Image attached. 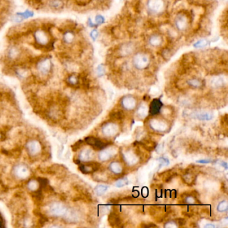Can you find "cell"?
I'll use <instances>...</instances> for the list:
<instances>
[{"label":"cell","mask_w":228,"mask_h":228,"mask_svg":"<svg viewBox=\"0 0 228 228\" xmlns=\"http://www.w3.org/2000/svg\"><path fill=\"white\" fill-rule=\"evenodd\" d=\"M33 37L34 42L33 47L37 50L45 52V48L52 40V32H49L40 28H36L33 30Z\"/></svg>","instance_id":"obj_1"},{"label":"cell","mask_w":228,"mask_h":228,"mask_svg":"<svg viewBox=\"0 0 228 228\" xmlns=\"http://www.w3.org/2000/svg\"><path fill=\"white\" fill-rule=\"evenodd\" d=\"M34 63L37 71L42 76H48L53 70V62L51 58L48 56L36 58Z\"/></svg>","instance_id":"obj_2"},{"label":"cell","mask_w":228,"mask_h":228,"mask_svg":"<svg viewBox=\"0 0 228 228\" xmlns=\"http://www.w3.org/2000/svg\"><path fill=\"white\" fill-rule=\"evenodd\" d=\"M66 207L61 202H54L49 207V213L53 217H63L67 211Z\"/></svg>","instance_id":"obj_3"},{"label":"cell","mask_w":228,"mask_h":228,"mask_svg":"<svg viewBox=\"0 0 228 228\" xmlns=\"http://www.w3.org/2000/svg\"><path fill=\"white\" fill-rule=\"evenodd\" d=\"M133 62L136 68L142 70L145 69L149 66L150 60L147 55L142 53H138L134 56Z\"/></svg>","instance_id":"obj_4"},{"label":"cell","mask_w":228,"mask_h":228,"mask_svg":"<svg viewBox=\"0 0 228 228\" xmlns=\"http://www.w3.org/2000/svg\"><path fill=\"white\" fill-rule=\"evenodd\" d=\"M14 174L19 179H26L30 175V170L24 164H19L14 168Z\"/></svg>","instance_id":"obj_5"},{"label":"cell","mask_w":228,"mask_h":228,"mask_svg":"<svg viewBox=\"0 0 228 228\" xmlns=\"http://www.w3.org/2000/svg\"><path fill=\"white\" fill-rule=\"evenodd\" d=\"M26 149L28 154L33 157V156H36L40 153L42 146L38 141L32 140L27 142Z\"/></svg>","instance_id":"obj_6"},{"label":"cell","mask_w":228,"mask_h":228,"mask_svg":"<svg viewBox=\"0 0 228 228\" xmlns=\"http://www.w3.org/2000/svg\"><path fill=\"white\" fill-rule=\"evenodd\" d=\"M85 142L88 145L92 146L96 150L103 149L107 145V143L102 141L100 139L94 137H88L85 138Z\"/></svg>","instance_id":"obj_7"},{"label":"cell","mask_w":228,"mask_h":228,"mask_svg":"<svg viewBox=\"0 0 228 228\" xmlns=\"http://www.w3.org/2000/svg\"><path fill=\"white\" fill-rule=\"evenodd\" d=\"M100 167V164L96 162H90L86 164H81L79 169L82 173L88 174L97 171Z\"/></svg>","instance_id":"obj_8"},{"label":"cell","mask_w":228,"mask_h":228,"mask_svg":"<svg viewBox=\"0 0 228 228\" xmlns=\"http://www.w3.org/2000/svg\"><path fill=\"white\" fill-rule=\"evenodd\" d=\"M76 39L75 33L71 30V29H66L64 31L62 34V43L66 46H70L72 44Z\"/></svg>","instance_id":"obj_9"},{"label":"cell","mask_w":228,"mask_h":228,"mask_svg":"<svg viewBox=\"0 0 228 228\" xmlns=\"http://www.w3.org/2000/svg\"><path fill=\"white\" fill-rule=\"evenodd\" d=\"M147 6L151 11L155 13L162 11L164 9V2L163 0H149L147 3Z\"/></svg>","instance_id":"obj_10"},{"label":"cell","mask_w":228,"mask_h":228,"mask_svg":"<svg viewBox=\"0 0 228 228\" xmlns=\"http://www.w3.org/2000/svg\"><path fill=\"white\" fill-rule=\"evenodd\" d=\"M103 133L107 137H112L118 131L117 126L113 122H107L103 126Z\"/></svg>","instance_id":"obj_11"},{"label":"cell","mask_w":228,"mask_h":228,"mask_svg":"<svg viewBox=\"0 0 228 228\" xmlns=\"http://www.w3.org/2000/svg\"><path fill=\"white\" fill-rule=\"evenodd\" d=\"M175 24L177 28L179 30H184L187 27L188 20L187 17L184 15H177L175 20Z\"/></svg>","instance_id":"obj_12"},{"label":"cell","mask_w":228,"mask_h":228,"mask_svg":"<svg viewBox=\"0 0 228 228\" xmlns=\"http://www.w3.org/2000/svg\"><path fill=\"white\" fill-rule=\"evenodd\" d=\"M65 6L64 0H48V7L53 11H60Z\"/></svg>","instance_id":"obj_13"},{"label":"cell","mask_w":228,"mask_h":228,"mask_svg":"<svg viewBox=\"0 0 228 228\" xmlns=\"http://www.w3.org/2000/svg\"><path fill=\"white\" fill-rule=\"evenodd\" d=\"M122 104L126 110H132L136 107V100L132 96H126L122 100Z\"/></svg>","instance_id":"obj_14"},{"label":"cell","mask_w":228,"mask_h":228,"mask_svg":"<svg viewBox=\"0 0 228 228\" xmlns=\"http://www.w3.org/2000/svg\"><path fill=\"white\" fill-rule=\"evenodd\" d=\"M163 106L161 101L159 99H155L152 101L150 104L149 112L151 115H155L158 114Z\"/></svg>","instance_id":"obj_15"},{"label":"cell","mask_w":228,"mask_h":228,"mask_svg":"<svg viewBox=\"0 0 228 228\" xmlns=\"http://www.w3.org/2000/svg\"><path fill=\"white\" fill-rule=\"evenodd\" d=\"M94 156V153L93 152L91 149H86L82 150L81 153L79 155V160L80 161H84V162H87L90 161L91 159H92Z\"/></svg>","instance_id":"obj_16"},{"label":"cell","mask_w":228,"mask_h":228,"mask_svg":"<svg viewBox=\"0 0 228 228\" xmlns=\"http://www.w3.org/2000/svg\"><path fill=\"white\" fill-rule=\"evenodd\" d=\"M109 224L112 227H118L121 224V219L119 216L115 213H111L108 216Z\"/></svg>","instance_id":"obj_17"},{"label":"cell","mask_w":228,"mask_h":228,"mask_svg":"<svg viewBox=\"0 0 228 228\" xmlns=\"http://www.w3.org/2000/svg\"><path fill=\"white\" fill-rule=\"evenodd\" d=\"M193 118H195V119H199L200 121H210L211 119H212L213 118V115L211 113L209 112H197L194 114L193 116H191Z\"/></svg>","instance_id":"obj_18"},{"label":"cell","mask_w":228,"mask_h":228,"mask_svg":"<svg viewBox=\"0 0 228 228\" xmlns=\"http://www.w3.org/2000/svg\"><path fill=\"white\" fill-rule=\"evenodd\" d=\"M109 169L111 170L113 173L116 175L121 174L122 171V167L121 164L118 162H112L109 165Z\"/></svg>","instance_id":"obj_19"},{"label":"cell","mask_w":228,"mask_h":228,"mask_svg":"<svg viewBox=\"0 0 228 228\" xmlns=\"http://www.w3.org/2000/svg\"><path fill=\"white\" fill-rule=\"evenodd\" d=\"M66 82L71 86H77L79 83V77L74 74H70L66 78Z\"/></svg>","instance_id":"obj_20"},{"label":"cell","mask_w":228,"mask_h":228,"mask_svg":"<svg viewBox=\"0 0 228 228\" xmlns=\"http://www.w3.org/2000/svg\"><path fill=\"white\" fill-rule=\"evenodd\" d=\"M27 2L29 6L36 10H40L44 6L43 0H27Z\"/></svg>","instance_id":"obj_21"},{"label":"cell","mask_w":228,"mask_h":228,"mask_svg":"<svg viewBox=\"0 0 228 228\" xmlns=\"http://www.w3.org/2000/svg\"><path fill=\"white\" fill-rule=\"evenodd\" d=\"M149 44L153 46H158L159 45H161L162 43V38L161 37L157 35V34H155L149 37Z\"/></svg>","instance_id":"obj_22"},{"label":"cell","mask_w":228,"mask_h":228,"mask_svg":"<svg viewBox=\"0 0 228 228\" xmlns=\"http://www.w3.org/2000/svg\"><path fill=\"white\" fill-rule=\"evenodd\" d=\"M27 187L29 191H31L32 192L36 191V190L40 189V185H39L38 181L36 179L29 180L28 183Z\"/></svg>","instance_id":"obj_23"},{"label":"cell","mask_w":228,"mask_h":228,"mask_svg":"<svg viewBox=\"0 0 228 228\" xmlns=\"http://www.w3.org/2000/svg\"><path fill=\"white\" fill-rule=\"evenodd\" d=\"M125 116L124 113L121 111H113L111 114H110V118L112 119V120H116V121H121L123 119Z\"/></svg>","instance_id":"obj_24"},{"label":"cell","mask_w":228,"mask_h":228,"mask_svg":"<svg viewBox=\"0 0 228 228\" xmlns=\"http://www.w3.org/2000/svg\"><path fill=\"white\" fill-rule=\"evenodd\" d=\"M107 185H99L94 188V192L98 196L103 195V194L107 191L108 189Z\"/></svg>","instance_id":"obj_25"},{"label":"cell","mask_w":228,"mask_h":228,"mask_svg":"<svg viewBox=\"0 0 228 228\" xmlns=\"http://www.w3.org/2000/svg\"><path fill=\"white\" fill-rule=\"evenodd\" d=\"M112 154L108 150H103L99 153V159L103 161H107L112 157Z\"/></svg>","instance_id":"obj_26"},{"label":"cell","mask_w":228,"mask_h":228,"mask_svg":"<svg viewBox=\"0 0 228 228\" xmlns=\"http://www.w3.org/2000/svg\"><path fill=\"white\" fill-rule=\"evenodd\" d=\"M187 83L190 86H191L193 88H200L202 85V82L200 81V80L197 79V78H193L191 80H189V81H187Z\"/></svg>","instance_id":"obj_27"},{"label":"cell","mask_w":228,"mask_h":228,"mask_svg":"<svg viewBox=\"0 0 228 228\" xmlns=\"http://www.w3.org/2000/svg\"><path fill=\"white\" fill-rule=\"evenodd\" d=\"M228 209V203L227 200H223L218 204L217 210L219 212H226Z\"/></svg>","instance_id":"obj_28"},{"label":"cell","mask_w":228,"mask_h":228,"mask_svg":"<svg viewBox=\"0 0 228 228\" xmlns=\"http://www.w3.org/2000/svg\"><path fill=\"white\" fill-rule=\"evenodd\" d=\"M157 122H151V126L153 127V129H155V130H164V129H165V125H164V123H163V122H159L157 121H156Z\"/></svg>","instance_id":"obj_29"},{"label":"cell","mask_w":228,"mask_h":228,"mask_svg":"<svg viewBox=\"0 0 228 228\" xmlns=\"http://www.w3.org/2000/svg\"><path fill=\"white\" fill-rule=\"evenodd\" d=\"M129 183V180L127 177H123L118 180L115 183V186L117 187H122Z\"/></svg>","instance_id":"obj_30"},{"label":"cell","mask_w":228,"mask_h":228,"mask_svg":"<svg viewBox=\"0 0 228 228\" xmlns=\"http://www.w3.org/2000/svg\"><path fill=\"white\" fill-rule=\"evenodd\" d=\"M17 14L22 17L24 20V19H27L29 18V17H32L33 15V12L30 10H26L24 12H23V13H17Z\"/></svg>","instance_id":"obj_31"},{"label":"cell","mask_w":228,"mask_h":228,"mask_svg":"<svg viewBox=\"0 0 228 228\" xmlns=\"http://www.w3.org/2000/svg\"><path fill=\"white\" fill-rule=\"evenodd\" d=\"M183 180L187 184H190L194 181V178H193V175H191V174H186V175H185L183 177Z\"/></svg>","instance_id":"obj_32"},{"label":"cell","mask_w":228,"mask_h":228,"mask_svg":"<svg viewBox=\"0 0 228 228\" xmlns=\"http://www.w3.org/2000/svg\"><path fill=\"white\" fill-rule=\"evenodd\" d=\"M82 143H83L82 141H81V140L78 141V142H76L74 145H73L72 146V150L74 151H77L78 149H79L80 148H81V147L82 145Z\"/></svg>","instance_id":"obj_33"},{"label":"cell","mask_w":228,"mask_h":228,"mask_svg":"<svg viewBox=\"0 0 228 228\" xmlns=\"http://www.w3.org/2000/svg\"><path fill=\"white\" fill-rule=\"evenodd\" d=\"M185 203H186V204H195V198H194L193 196H191V195H189V196H187L186 197H185Z\"/></svg>","instance_id":"obj_34"},{"label":"cell","mask_w":228,"mask_h":228,"mask_svg":"<svg viewBox=\"0 0 228 228\" xmlns=\"http://www.w3.org/2000/svg\"><path fill=\"white\" fill-rule=\"evenodd\" d=\"M206 44H207V41L205 40H202L197 42V43H195V44L194 45V46H195V48H201V47H204V46H205Z\"/></svg>","instance_id":"obj_35"},{"label":"cell","mask_w":228,"mask_h":228,"mask_svg":"<svg viewBox=\"0 0 228 228\" xmlns=\"http://www.w3.org/2000/svg\"><path fill=\"white\" fill-rule=\"evenodd\" d=\"M95 20H96V22L99 24H103L104 22V18L102 15H97L96 17Z\"/></svg>","instance_id":"obj_36"},{"label":"cell","mask_w":228,"mask_h":228,"mask_svg":"<svg viewBox=\"0 0 228 228\" xmlns=\"http://www.w3.org/2000/svg\"><path fill=\"white\" fill-rule=\"evenodd\" d=\"M99 33H98V32H97L96 29H93L90 33V36L92 39H93L94 40H96V38L97 37V36H98Z\"/></svg>","instance_id":"obj_37"},{"label":"cell","mask_w":228,"mask_h":228,"mask_svg":"<svg viewBox=\"0 0 228 228\" xmlns=\"http://www.w3.org/2000/svg\"><path fill=\"white\" fill-rule=\"evenodd\" d=\"M212 162V160L210 159H201V160H197L196 161V163H201V164H207V163H209Z\"/></svg>","instance_id":"obj_38"},{"label":"cell","mask_w":228,"mask_h":228,"mask_svg":"<svg viewBox=\"0 0 228 228\" xmlns=\"http://www.w3.org/2000/svg\"><path fill=\"white\" fill-rule=\"evenodd\" d=\"M164 227H177V226L175 224V222L169 221V222H167L166 224L164 225Z\"/></svg>","instance_id":"obj_39"},{"label":"cell","mask_w":228,"mask_h":228,"mask_svg":"<svg viewBox=\"0 0 228 228\" xmlns=\"http://www.w3.org/2000/svg\"><path fill=\"white\" fill-rule=\"evenodd\" d=\"M177 223H178L180 226H183L185 224V223H186V221H185V219H184L179 218L177 219Z\"/></svg>","instance_id":"obj_40"},{"label":"cell","mask_w":228,"mask_h":228,"mask_svg":"<svg viewBox=\"0 0 228 228\" xmlns=\"http://www.w3.org/2000/svg\"><path fill=\"white\" fill-rule=\"evenodd\" d=\"M97 73H98L99 77H101V76L103 75L104 71L103 70V66H99L98 70H97Z\"/></svg>","instance_id":"obj_41"},{"label":"cell","mask_w":228,"mask_h":228,"mask_svg":"<svg viewBox=\"0 0 228 228\" xmlns=\"http://www.w3.org/2000/svg\"><path fill=\"white\" fill-rule=\"evenodd\" d=\"M159 161L161 162L162 164L163 163H164V164H168L169 163V160L167 159L164 158V157H161V158H160L159 159Z\"/></svg>","instance_id":"obj_42"},{"label":"cell","mask_w":228,"mask_h":228,"mask_svg":"<svg viewBox=\"0 0 228 228\" xmlns=\"http://www.w3.org/2000/svg\"><path fill=\"white\" fill-rule=\"evenodd\" d=\"M204 228H215V226L212 224V223H208L204 226Z\"/></svg>","instance_id":"obj_43"},{"label":"cell","mask_w":228,"mask_h":228,"mask_svg":"<svg viewBox=\"0 0 228 228\" xmlns=\"http://www.w3.org/2000/svg\"><path fill=\"white\" fill-rule=\"evenodd\" d=\"M88 26H89L90 27H95L96 26V24L92 23V22L90 19L88 20Z\"/></svg>","instance_id":"obj_44"},{"label":"cell","mask_w":228,"mask_h":228,"mask_svg":"<svg viewBox=\"0 0 228 228\" xmlns=\"http://www.w3.org/2000/svg\"><path fill=\"white\" fill-rule=\"evenodd\" d=\"M220 164H221V166L224 167L226 169H227V164L226 163H224V162H221V163H220Z\"/></svg>","instance_id":"obj_45"},{"label":"cell","mask_w":228,"mask_h":228,"mask_svg":"<svg viewBox=\"0 0 228 228\" xmlns=\"http://www.w3.org/2000/svg\"><path fill=\"white\" fill-rule=\"evenodd\" d=\"M143 227H157L154 224H152V225H147V226H142Z\"/></svg>","instance_id":"obj_46"},{"label":"cell","mask_w":228,"mask_h":228,"mask_svg":"<svg viewBox=\"0 0 228 228\" xmlns=\"http://www.w3.org/2000/svg\"><path fill=\"white\" fill-rule=\"evenodd\" d=\"M2 138V134H1V133H0V139H1Z\"/></svg>","instance_id":"obj_47"}]
</instances>
